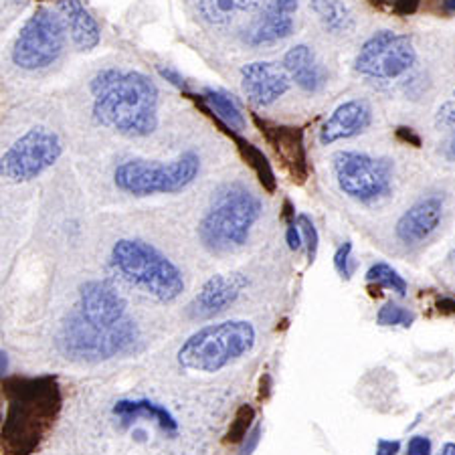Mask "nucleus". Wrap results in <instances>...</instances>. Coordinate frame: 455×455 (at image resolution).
<instances>
[{
  "instance_id": "c9c22d12",
  "label": "nucleus",
  "mask_w": 455,
  "mask_h": 455,
  "mask_svg": "<svg viewBox=\"0 0 455 455\" xmlns=\"http://www.w3.org/2000/svg\"><path fill=\"white\" fill-rule=\"evenodd\" d=\"M285 243H288L291 251H298V249L304 245V235H302V229H299L298 221L288 225V229H285Z\"/></svg>"
},
{
  "instance_id": "bb28decb",
  "label": "nucleus",
  "mask_w": 455,
  "mask_h": 455,
  "mask_svg": "<svg viewBox=\"0 0 455 455\" xmlns=\"http://www.w3.org/2000/svg\"><path fill=\"white\" fill-rule=\"evenodd\" d=\"M255 425V409L253 405H241L237 411H235V417L227 429V435L223 439L225 445H241L243 439L247 437V433L253 429Z\"/></svg>"
},
{
  "instance_id": "ddd939ff",
  "label": "nucleus",
  "mask_w": 455,
  "mask_h": 455,
  "mask_svg": "<svg viewBox=\"0 0 455 455\" xmlns=\"http://www.w3.org/2000/svg\"><path fill=\"white\" fill-rule=\"evenodd\" d=\"M291 77L285 68L271 61H253L241 68V87L251 104L259 108L274 106L290 92Z\"/></svg>"
},
{
  "instance_id": "a19ab883",
  "label": "nucleus",
  "mask_w": 455,
  "mask_h": 455,
  "mask_svg": "<svg viewBox=\"0 0 455 455\" xmlns=\"http://www.w3.org/2000/svg\"><path fill=\"white\" fill-rule=\"evenodd\" d=\"M437 455H455V443H445L443 447H442V451H439Z\"/></svg>"
},
{
  "instance_id": "f03ea898",
  "label": "nucleus",
  "mask_w": 455,
  "mask_h": 455,
  "mask_svg": "<svg viewBox=\"0 0 455 455\" xmlns=\"http://www.w3.org/2000/svg\"><path fill=\"white\" fill-rule=\"evenodd\" d=\"M93 120L126 138H146L158 126V87L140 71L104 69L92 79Z\"/></svg>"
},
{
  "instance_id": "f257e3e1",
  "label": "nucleus",
  "mask_w": 455,
  "mask_h": 455,
  "mask_svg": "<svg viewBox=\"0 0 455 455\" xmlns=\"http://www.w3.org/2000/svg\"><path fill=\"white\" fill-rule=\"evenodd\" d=\"M6 415L3 421V455H33L61 413V385L53 374L3 377Z\"/></svg>"
},
{
  "instance_id": "58836bf2",
  "label": "nucleus",
  "mask_w": 455,
  "mask_h": 455,
  "mask_svg": "<svg viewBox=\"0 0 455 455\" xmlns=\"http://www.w3.org/2000/svg\"><path fill=\"white\" fill-rule=\"evenodd\" d=\"M435 307H437V312H439V314H443V315H453V314H455V299H451V298H442V299H437Z\"/></svg>"
},
{
  "instance_id": "37998d69",
  "label": "nucleus",
  "mask_w": 455,
  "mask_h": 455,
  "mask_svg": "<svg viewBox=\"0 0 455 455\" xmlns=\"http://www.w3.org/2000/svg\"><path fill=\"white\" fill-rule=\"evenodd\" d=\"M0 356H3V361H0V366H3V377H4V374L9 372V355H6V352H3V355H0Z\"/></svg>"
},
{
  "instance_id": "7ed1b4c3",
  "label": "nucleus",
  "mask_w": 455,
  "mask_h": 455,
  "mask_svg": "<svg viewBox=\"0 0 455 455\" xmlns=\"http://www.w3.org/2000/svg\"><path fill=\"white\" fill-rule=\"evenodd\" d=\"M257 332L247 320H225L196 330L176 352L185 371L215 374L253 350Z\"/></svg>"
},
{
  "instance_id": "4c0bfd02",
  "label": "nucleus",
  "mask_w": 455,
  "mask_h": 455,
  "mask_svg": "<svg viewBox=\"0 0 455 455\" xmlns=\"http://www.w3.org/2000/svg\"><path fill=\"white\" fill-rule=\"evenodd\" d=\"M401 450V442H388V439H379L377 442V455H397Z\"/></svg>"
},
{
  "instance_id": "9b49d317",
  "label": "nucleus",
  "mask_w": 455,
  "mask_h": 455,
  "mask_svg": "<svg viewBox=\"0 0 455 455\" xmlns=\"http://www.w3.org/2000/svg\"><path fill=\"white\" fill-rule=\"evenodd\" d=\"M415 47L407 35L379 31L358 51L355 69L364 77L395 79L415 65Z\"/></svg>"
},
{
  "instance_id": "dca6fc26",
  "label": "nucleus",
  "mask_w": 455,
  "mask_h": 455,
  "mask_svg": "<svg viewBox=\"0 0 455 455\" xmlns=\"http://www.w3.org/2000/svg\"><path fill=\"white\" fill-rule=\"evenodd\" d=\"M443 219V201L439 196H425L409 207L395 227L397 239L405 245H419L437 231Z\"/></svg>"
},
{
  "instance_id": "b1692460",
  "label": "nucleus",
  "mask_w": 455,
  "mask_h": 455,
  "mask_svg": "<svg viewBox=\"0 0 455 455\" xmlns=\"http://www.w3.org/2000/svg\"><path fill=\"white\" fill-rule=\"evenodd\" d=\"M261 0H199V14L211 27H227L237 19V14L255 12Z\"/></svg>"
},
{
  "instance_id": "2eb2a0df",
  "label": "nucleus",
  "mask_w": 455,
  "mask_h": 455,
  "mask_svg": "<svg viewBox=\"0 0 455 455\" xmlns=\"http://www.w3.org/2000/svg\"><path fill=\"white\" fill-rule=\"evenodd\" d=\"M247 285V277L241 274L223 275L217 274L204 282L201 291L187 306V315L190 320H211L223 314L227 307L237 302L241 291Z\"/></svg>"
},
{
  "instance_id": "6e6552de",
  "label": "nucleus",
  "mask_w": 455,
  "mask_h": 455,
  "mask_svg": "<svg viewBox=\"0 0 455 455\" xmlns=\"http://www.w3.org/2000/svg\"><path fill=\"white\" fill-rule=\"evenodd\" d=\"M68 27L55 11L36 9L14 39L12 63L23 71H41L61 57L68 43Z\"/></svg>"
},
{
  "instance_id": "393cba45",
  "label": "nucleus",
  "mask_w": 455,
  "mask_h": 455,
  "mask_svg": "<svg viewBox=\"0 0 455 455\" xmlns=\"http://www.w3.org/2000/svg\"><path fill=\"white\" fill-rule=\"evenodd\" d=\"M310 9L328 33L347 35L355 28V14L344 0H310Z\"/></svg>"
},
{
  "instance_id": "72a5a7b5",
  "label": "nucleus",
  "mask_w": 455,
  "mask_h": 455,
  "mask_svg": "<svg viewBox=\"0 0 455 455\" xmlns=\"http://www.w3.org/2000/svg\"><path fill=\"white\" fill-rule=\"evenodd\" d=\"M433 445L431 439L425 435H413L407 443V453L405 455H431Z\"/></svg>"
},
{
  "instance_id": "c85d7f7f",
  "label": "nucleus",
  "mask_w": 455,
  "mask_h": 455,
  "mask_svg": "<svg viewBox=\"0 0 455 455\" xmlns=\"http://www.w3.org/2000/svg\"><path fill=\"white\" fill-rule=\"evenodd\" d=\"M298 225H299V229H302V235H304L307 263L312 266V263L315 261V257H318V247H320L318 229H315L314 221L307 215H298Z\"/></svg>"
},
{
  "instance_id": "ea45409f",
  "label": "nucleus",
  "mask_w": 455,
  "mask_h": 455,
  "mask_svg": "<svg viewBox=\"0 0 455 455\" xmlns=\"http://www.w3.org/2000/svg\"><path fill=\"white\" fill-rule=\"evenodd\" d=\"M443 154H445L447 160H455V130H453V134L450 136V140H447L445 146H443Z\"/></svg>"
},
{
  "instance_id": "a878e982",
  "label": "nucleus",
  "mask_w": 455,
  "mask_h": 455,
  "mask_svg": "<svg viewBox=\"0 0 455 455\" xmlns=\"http://www.w3.org/2000/svg\"><path fill=\"white\" fill-rule=\"evenodd\" d=\"M366 282L372 283L374 288L379 290L387 288V290H393L395 293H399V296H407L405 277L399 275V271L393 269L385 261H379L369 267V271H366Z\"/></svg>"
},
{
  "instance_id": "423d86ee",
  "label": "nucleus",
  "mask_w": 455,
  "mask_h": 455,
  "mask_svg": "<svg viewBox=\"0 0 455 455\" xmlns=\"http://www.w3.org/2000/svg\"><path fill=\"white\" fill-rule=\"evenodd\" d=\"M138 340H140V330L136 322L128 318L112 328H101L90 324L79 312H73L59 330L57 347L71 361L100 363L128 355Z\"/></svg>"
},
{
  "instance_id": "e433bc0d",
  "label": "nucleus",
  "mask_w": 455,
  "mask_h": 455,
  "mask_svg": "<svg viewBox=\"0 0 455 455\" xmlns=\"http://www.w3.org/2000/svg\"><path fill=\"white\" fill-rule=\"evenodd\" d=\"M395 134H397V138H399L401 142H405V144H409V146H415V148H421L423 140H421V136L417 134V132H415L413 128L399 126L397 132H395Z\"/></svg>"
},
{
  "instance_id": "f3484780",
  "label": "nucleus",
  "mask_w": 455,
  "mask_h": 455,
  "mask_svg": "<svg viewBox=\"0 0 455 455\" xmlns=\"http://www.w3.org/2000/svg\"><path fill=\"white\" fill-rule=\"evenodd\" d=\"M372 109L364 100L344 101L330 114L328 120L320 128V144L330 146L348 138L361 136L371 126Z\"/></svg>"
},
{
  "instance_id": "79ce46f5",
  "label": "nucleus",
  "mask_w": 455,
  "mask_h": 455,
  "mask_svg": "<svg viewBox=\"0 0 455 455\" xmlns=\"http://www.w3.org/2000/svg\"><path fill=\"white\" fill-rule=\"evenodd\" d=\"M442 6H443L445 12L455 14V0H442Z\"/></svg>"
},
{
  "instance_id": "2f4dec72",
  "label": "nucleus",
  "mask_w": 455,
  "mask_h": 455,
  "mask_svg": "<svg viewBox=\"0 0 455 455\" xmlns=\"http://www.w3.org/2000/svg\"><path fill=\"white\" fill-rule=\"evenodd\" d=\"M435 126L439 130H455V93L439 106L435 114Z\"/></svg>"
},
{
  "instance_id": "0eeeda50",
  "label": "nucleus",
  "mask_w": 455,
  "mask_h": 455,
  "mask_svg": "<svg viewBox=\"0 0 455 455\" xmlns=\"http://www.w3.org/2000/svg\"><path fill=\"white\" fill-rule=\"evenodd\" d=\"M201 172V156L193 150L182 152L171 163L132 158L117 164L114 182L122 193L132 196L174 195L188 188Z\"/></svg>"
},
{
  "instance_id": "f8f14e48",
  "label": "nucleus",
  "mask_w": 455,
  "mask_h": 455,
  "mask_svg": "<svg viewBox=\"0 0 455 455\" xmlns=\"http://www.w3.org/2000/svg\"><path fill=\"white\" fill-rule=\"evenodd\" d=\"M253 124L259 128L261 136L271 146V150L280 158L285 172L296 185H304L310 179V160L304 142V130L298 126H285V124H274L261 120L259 114H251Z\"/></svg>"
},
{
  "instance_id": "412c9836",
  "label": "nucleus",
  "mask_w": 455,
  "mask_h": 455,
  "mask_svg": "<svg viewBox=\"0 0 455 455\" xmlns=\"http://www.w3.org/2000/svg\"><path fill=\"white\" fill-rule=\"evenodd\" d=\"M114 415L117 419H122L124 425L138 419H148L158 425L166 435H176L179 433V421L174 419V415L166 407L158 405V403L148 399H122L114 405Z\"/></svg>"
},
{
  "instance_id": "aec40b11",
  "label": "nucleus",
  "mask_w": 455,
  "mask_h": 455,
  "mask_svg": "<svg viewBox=\"0 0 455 455\" xmlns=\"http://www.w3.org/2000/svg\"><path fill=\"white\" fill-rule=\"evenodd\" d=\"M283 68L291 82H296L304 92L314 93L324 85V69L315 61L314 51L307 45H293L288 49V53L283 55Z\"/></svg>"
},
{
  "instance_id": "39448f33",
  "label": "nucleus",
  "mask_w": 455,
  "mask_h": 455,
  "mask_svg": "<svg viewBox=\"0 0 455 455\" xmlns=\"http://www.w3.org/2000/svg\"><path fill=\"white\" fill-rule=\"evenodd\" d=\"M112 267L158 302H174L185 291V277L168 257L142 239H120L112 247Z\"/></svg>"
},
{
  "instance_id": "20e7f679",
  "label": "nucleus",
  "mask_w": 455,
  "mask_h": 455,
  "mask_svg": "<svg viewBox=\"0 0 455 455\" xmlns=\"http://www.w3.org/2000/svg\"><path fill=\"white\" fill-rule=\"evenodd\" d=\"M261 217V201L243 185H229L217 193L199 225V237L211 253H231L249 241Z\"/></svg>"
},
{
  "instance_id": "cd10ccee",
  "label": "nucleus",
  "mask_w": 455,
  "mask_h": 455,
  "mask_svg": "<svg viewBox=\"0 0 455 455\" xmlns=\"http://www.w3.org/2000/svg\"><path fill=\"white\" fill-rule=\"evenodd\" d=\"M413 322H415V314L411 312L409 307L395 304V302H387L377 314V324H380V326L409 328V326H413Z\"/></svg>"
},
{
  "instance_id": "f704fd0d",
  "label": "nucleus",
  "mask_w": 455,
  "mask_h": 455,
  "mask_svg": "<svg viewBox=\"0 0 455 455\" xmlns=\"http://www.w3.org/2000/svg\"><path fill=\"white\" fill-rule=\"evenodd\" d=\"M156 71H158V76L163 77V79H166L168 84H172L174 87H179L180 92H187V79L182 77L179 71L172 69V68H164V65H158Z\"/></svg>"
},
{
  "instance_id": "9d476101",
  "label": "nucleus",
  "mask_w": 455,
  "mask_h": 455,
  "mask_svg": "<svg viewBox=\"0 0 455 455\" xmlns=\"http://www.w3.org/2000/svg\"><path fill=\"white\" fill-rule=\"evenodd\" d=\"M63 154V142L53 130L36 126L31 128L3 154L0 171L12 185H23L39 179Z\"/></svg>"
},
{
  "instance_id": "5701e85b",
  "label": "nucleus",
  "mask_w": 455,
  "mask_h": 455,
  "mask_svg": "<svg viewBox=\"0 0 455 455\" xmlns=\"http://www.w3.org/2000/svg\"><path fill=\"white\" fill-rule=\"evenodd\" d=\"M215 124L219 128H221L223 134L229 136L231 140L235 142V146H237L239 156L243 158V163L249 168H251L253 174L257 176V180H259V185L263 187V190H267L269 195H274L277 190V179H275L274 168H271L269 158L266 156V154H263V150H259L255 144L245 140V138H241L237 134V130L225 126V124H221V122H215Z\"/></svg>"
},
{
  "instance_id": "c756f323",
  "label": "nucleus",
  "mask_w": 455,
  "mask_h": 455,
  "mask_svg": "<svg viewBox=\"0 0 455 455\" xmlns=\"http://www.w3.org/2000/svg\"><path fill=\"white\" fill-rule=\"evenodd\" d=\"M374 9L397 14V17H411L419 11L423 0H369Z\"/></svg>"
},
{
  "instance_id": "1a4fd4ad",
  "label": "nucleus",
  "mask_w": 455,
  "mask_h": 455,
  "mask_svg": "<svg viewBox=\"0 0 455 455\" xmlns=\"http://www.w3.org/2000/svg\"><path fill=\"white\" fill-rule=\"evenodd\" d=\"M332 171L342 193L358 203H374L391 193L393 163L388 158L340 150L332 156Z\"/></svg>"
},
{
  "instance_id": "4be33fe9",
  "label": "nucleus",
  "mask_w": 455,
  "mask_h": 455,
  "mask_svg": "<svg viewBox=\"0 0 455 455\" xmlns=\"http://www.w3.org/2000/svg\"><path fill=\"white\" fill-rule=\"evenodd\" d=\"M188 100H193L196 106H199L204 114H207L212 122H221L225 126L241 132L245 128V116L241 114L237 106L229 93L223 90H207L204 95H195L188 93Z\"/></svg>"
},
{
  "instance_id": "4468645a",
  "label": "nucleus",
  "mask_w": 455,
  "mask_h": 455,
  "mask_svg": "<svg viewBox=\"0 0 455 455\" xmlns=\"http://www.w3.org/2000/svg\"><path fill=\"white\" fill-rule=\"evenodd\" d=\"M77 312L93 326L112 328L126 318V299L108 282H85L79 288Z\"/></svg>"
},
{
  "instance_id": "7c9ffc66",
  "label": "nucleus",
  "mask_w": 455,
  "mask_h": 455,
  "mask_svg": "<svg viewBox=\"0 0 455 455\" xmlns=\"http://www.w3.org/2000/svg\"><path fill=\"white\" fill-rule=\"evenodd\" d=\"M334 267L340 274L342 280H350L352 274H355V261H352V241H344V243L336 249Z\"/></svg>"
},
{
  "instance_id": "6ab92c4d",
  "label": "nucleus",
  "mask_w": 455,
  "mask_h": 455,
  "mask_svg": "<svg viewBox=\"0 0 455 455\" xmlns=\"http://www.w3.org/2000/svg\"><path fill=\"white\" fill-rule=\"evenodd\" d=\"M73 45L79 51H92L100 45L101 31L98 20L85 9L82 0H57Z\"/></svg>"
},
{
  "instance_id": "473e14b6",
  "label": "nucleus",
  "mask_w": 455,
  "mask_h": 455,
  "mask_svg": "<svg viewBox=\"0 0 455 455\" xmlns=\"http://www.w3.org/2000/svg\"><path fill=\"white\" fill-rule=\"evenodd\" d=\"M261 433H263L261 425L259 423L253 425V429L247 433L243 443L239 445V455H253L255 450H257V445H259V442H261Z\"/></svg>"
},
{
  "instance_id": "a211bd4d",
  "label": "nucleus",
  "mask_w": 455,
  "mask_h": 455,
  "mask_svg": "<svg viewBox=\"0 0 455 455\" xmlns=\"http://www.w3.org/2000/svg\"><path fill=\"white\" fill-rule=\"evenodd\" d=\"M299 0H271L261 19L253 25L245 36L249 45L259 47L288 39L293 33V14L298 11Z\"/></svg>"
}]
</instances>
